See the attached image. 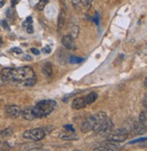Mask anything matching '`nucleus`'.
Instances as JSON below:
<instances>
[{
    "mask_svg": "<svg viewBox=\"0 0 147 151\" xmlns=\"http://www.w3.org/2000/svg\"><path fill=\"white\" fill-rule=\"evenodd\" d=\"M35 72L30 66H23L19 68H4L1 71V78L5 81H12L24 82L29 78L35 77Z\"/></svg>",
    "mask_w": 147,
    "mask_h": 151,
    "instance_id": "nucleus-1",
    "label": "nucleus"
},
{
    "mask_svg": "<svg viewBox=\"0 0 147 151\" xmlns=\"http://www.w3.org/2000/svg\"><path fill=\"white\" fill-rule=\"evenodd\" d=\"M107 119H108L107 115H106L104 111L93 114L83 121L82 125H81V130L84 133H86V132H89L92 130L96 132Z\"/></svg>",
    "mask_w": 147,
    "mask_h": 151,
    "instance_id": "nucleus-2",
    "label": "nucleus"
},
{
    "mask_svg": "<svg viewBox=\"0 0 147 151\" xmlns=\"http://www.w3.org/2000/svg\"><path fill=\"white\" fill-rule=\"evenodd\" d=\"M56 107V101L54 100H43L37 102L34 107H32L35 119L45 118L50 115Z\"/></svg>",
    "mask_w": 147,
    "mask_h": 151,
    "instance_id": "nucleus-3",
    "label": "nucleus"
},
{
    "mask_svg": "<svg viewBox=\"0 0 147 151\" xmlns=\"http://www.w3.org/2000/svg\"><path fill=\"white\" fill-rule=\"evenodd\" d=\"M51 130L48 128H35L32 129H28L23 133V137L26 139L34 141H39L45 139V137L50 133Z\"/></svg>",
    "mask_w": 147,
    "mask_h": 151,
    "instance_id": "nucleus-4",
    "label": "nucleus"
},
{
    "mask_svg": "<svg viewBox=\"0 0 147 151\" xmlns=\"http://www.w3.org/2000/svg\"><path fill=\"white\" fill-rule=\"evenodd\" d=\"M127 138H128V131L125 129H118L114 131L112 130L106 136V140L115 142V143H120L126 140Z\"/></svg>",
    "mask_w": 147,
    "mask_h": 151,
    "instance_id": "nucleus-5",
    "label": "nucleus"
},
{
    "mask_svg": "<svg viewBox=\"0 0 147 151\" xmlns=\"http://www.w3.org/2000/svg\"><path fill=\"white\" fill-rule=\"evenodd\" d=\"M6 113L8 117L12 118V119H17L21 115V109L17 105L15 104H10V105H7L5 108Z\"/></svg>",
    "mask_w": 147,
    "mask_h": 151,
    "instance_id": "nucleus-6",
    "label": "nucleus"
},
{
    "mask_svg": "<svg viewBox=\"0 0 147 151\" xmlns=\"http://www.w3.org/2000/svg\"><path fill=\"white\" fill-rule=\"evenodd\" d=\"M113 129H114V122L112 121V119H107L104 122V124L101 126V128L96 131V133L106 137L113 130Z\"/></svg>",
    "mask_w": 147,
    "mask_h": 151,
    "instance_id": "nucleus-7",
    "label": "nucleus"
},
{
    "mask_svg": "<svg viewBox=\"0 0 147 151\" xmlns=\"http://www.w3.org/2000/svg\"><path fill=\"white\" fill-rule=\"evenodd\" d=\"M62 45L68 50H75L76 49V45H75V40L74 38L67 35H64L62 37Z\"/></svg>",
    "mask_w": 147,
    "mask_h": 151,
    "instance_id": "nucleus-8",
    "label": "nucleus"
},
{
    "mask_svg": "<svg viewBox=\"0 0 147 151\" xmlns=\"http://www.w3.org/2000/svg\"><path fill=\"white\" fill-rule=\"evenodd\" d=\"M119 145H117V143L115 142H111L108 141L106 144L97 147L93 149V151H117L119 149Z\"/></svg>",
    "mask_w": 147,
    "mask_h": 151,
    "instance_id": "nucleus-9",
    "label": "nucleus"
},
{
    "mask_svg": "<svg viewBox=\"0 0 147 151\" xmlns=\"http://www.w3.org/2000/svg\"><path fill=\"white\" fill-rule=\"evenodd\" d=\"M59 138L63 140H77L79 139V137L77 134H75V132H72V131H65L62 134H60Z\"/></svg>",
    "mask_w": 147,
    "mask_h": 151,
    "instance_id": "nucleus-10",
    "label": "nucleus"
},
{
    "mask_svg": "<svg viewBox=\"0 0 147 151\" xmlns=\"http://www.w3.org/2000/svg\"><path fill=\"white\" fill-rule=\"evenodd\" d=\"M21 114H22V117L25 120H34V119H35V117L34 115L32 107H26V108H25L23 111H21Z\"/></svg>",
    "mask_w": 147,
    "mask_h": 151,
    "instance_id": "nucleus-11",
    "label": "nucleus"
},
{
    "mask_svg": "<svg viewBox=\"0 0 147 151\" xmlns=\"http://www.w3.org/2000/svg\"><path fill=\"white\" fill-rule=\"evenodd\" d=\"M86 105L85 103V97H78V98H75L73 102H72V108L74 109H81L83 108H85Z\"/></svg>",
    "mask_w": 147,
    "mask_h": 151,
    "instance_id": "nucleus-12",
    "label": "nucleus"
},
{
    "mask_svg": "<svg viewBox=\"0 0 147 151\" xmlns=\"http://www.w3.org/2000/svg\"><path fill=\"white\" fill-rule=\"evenodd\" d=\"M145 128H146V126H144L143 124H142V123H140L139 121L135 122V124H133V132L135 133V135H140L143 132H144Z\"/></svg>",
    "mask_w": 147,
    "mask_h": 151,
    "instance_id": "nucleus-13",
    "label": "nucleus"
},
{
    "mask_svg": "<svg viewBox=\"0 0 147 151\" xmlns=\"http://www.w3.org/2000/svg\"><path fill=\"white\" fill-rule=\"evenodd\" d=\"M42 73L46 76L50 77L53 74V66L50 63H46L42 67Z\"/></svg>",
    "mask_w": 147,
    "mask_h": 151,
    "instance_id": "nucleus-14",
    "label": "nucleus"
},
{
    "mask_svg": "<svg viewBox=\"0 0 147 151\" xmlns=\"http://www.w3.org/2000/svg\"><path fill=\"white\" fill-rule=\"evenodd\" d=\"M97 97H98V95H97L96 92H93H93H90L88 95H86L85 97L86 105H89V104L93 103V102H95V101H96Z\"/></svg>",
    "mask_w": 147,
    "mask_h": 151,
    "instance_id": "nucleus-15",
    "label": "nucleus"
},
{
    "mask_svg": "<svg viewBox=\"0 0 147 151\" xmlns=\"http://www.w3.org/2000/svg\"><path fill=\"white\" fill-rule=\"evenodd\" d=\"M48 2H49V0H39L35 6L36 9L38 11H43L44 8L46 7V6L48 4Z\"/></svg>",
    "mask_w": 147,
    "mask_h": 151,
    "instance_id": "nucleus-16",
    "label": "nucleus"
},
{
    "mask_svg": "<svg viewBox=\"0 0 147 151\" xmlns=\"http://www.w3.org/2000/svg\"><path fill=\"white\" fill-rule=\"evenodd\" d=\"M64 14L63 12H61L59 14V17H58V31H61V29L63 28L64 26Z\"/></svg>",
    "mask_w": 147,
    "mask_h": 151,
    "instance_id": "nucleus-17",
    "label": "nucleus"
},
{
    "mask_svg": "<svg viewBox=\"0 0 147 151\" xmlns=\"http://www.w3.org/2000/svg\"><path fill=\"white\" fill-rule=\"evenodd\" d=\"M23 83H24L25 86H34L36 83V77L35 76L33 78H29L26 81H25Z\"/></svg>",
    "mask_w": 147,
    "mask_h": 151,
    "instance_id": "nucleus-18",
    "label": "nucleus"
},
{
    "mask_svg": "<svg viewBox=\"0 0 147 151\" xmlns=\"http://www.w3.org/2000/svg\"><path fill=\"white\" fill-rule=\"evenodd\" d=\"M78 34H79V27L77 24H74L72 26V31H71V34L69 35H71L75 39L78 36Z\"/></svg>",
    "mask_w": 147,
    "mask_h": 151,
    "instance_id": "nucleus-19",
    "label": "nucleus"
},
{
    "mask_svg": "<svg viewBox=\"0 0 147 151\" xmlns=\"http://www.w3.org/2000/svg\"><path fill=\"white\" fill-rule=\"evenodd\" d=\"M84 60H85L84 58H79V57H76L75 55H72L69 58V63H80L84 62Z\"/></svg>",
    "mask_w": 147,
    "mask_h": 151,
    "instance_id": "nucleus-20",
    "label": "nucleus"
},
{
    "mask_svg": "<svg viewBox=\"0 0 147 151\" xmlns=\"http://www.w3.org/2000/svg\"><path fill=\"white\" fill-rule=\"evenodd\" d=\"M146 119H147V116H146V112L145 111H142L139 115V122L143 124L144 126H146Z\"/></svg>",
    "mask_w": 147,
    "mask_h": 151,
    "instance_id": "nucleus-21",
    "label": "nucleus"
},
{
    "mask_svg": "<svg viewBox=\"0 0 147 151\" xmlns=\"http://www.w3.org/2000/svg\"><path fill=\"white\" fill-rule=\"evenodd\" d=\"M80 3H81L85 7L89 8V7L92 6L93 0H80Z\"/></svg>",
    "mask_w": 147,
    "mask_h": 151,
    "instance_id": "nucleus-22",
    "label": "nucleus"
},
{
    "mask_svg": "<svg viewBox=\"0 0 147 151\" xmlns=\"http://www.w3.org/2000/svg\"><path fill=\"white\" fill-rule=\"evenodd\" d=\"M0 24H1V26L3 27L5 30H7V31L10 30V27H9V25H8V24H7V22L6 20H1V21H0Z\"/></svg>",
    "mask_w": 147,
    "mask_h": 151,
    "instance_id": "nucleus-23",
    "label": "nucleus"
},
{
    "mask_svg": "<svg viewBox=\"0 0 147 151\" xmlns=\"http://www.w3.org/2000/svg\"><path fill=\"white\" fill-rule=\"evenodd\" d=\"M32 22H33V19H32V17H28V18L25 19V21L23 23V26L24 27H26L28 24H32Z\"/></svg>",
    "mask_w": 147,
    "mask_h": 151,
    "instance_id": "nucleus-24",
    "label": "nucleus"
},
{
    "mask_svg": "<svg viewBox=\"0 0 147 151\" xmlns=\"http://www.w3.org/2000/svg\"><path fill=\"white\" fill-rule=\"evenodd\" d=\"M10 51L13 52H15V53H17V54H21V53H23L22 49L19 48V47H13Z\"/></svg>",
    "mask_w": 147,
    "mask_h": 151,
    "instance_id": "nucleus-25",
    "label": "nucleus"
},
{
    "mask_svg": "<svg viewBox=\"0 0 147 151\" xmlns=\"http://www.w3.org/2000/svg\"><path fill=\"white\" fill-rule=\"evenodd\" d=\"M25 28H26V32H28V34H33L34 33V26H33L32 24H28V26L25 27Z\"/></svg>",
    "mask_w": 147,
    "mask_h": 151,
    "instance_id": "nucleus-26",
    "label": "nucleus"
},
{
    "mask_svg": "<svg viewBox=\"0 0 147 151\" xmlns=\"http://www.w3.org/2000/svg\"><path fill=\"white\" fill-rule=\"evenodd\" d=\"M64 129H65L66 131H72V132H75V129H74L73 125H65V126H64Z\"/></svg>",
    "mask_w": 147,
    "mask_h": 151,
    "instance_id": "nucleus-27",
    "label": "nucleus"
},
{
    "mask_svg": "<svg viewBox=\"0 0 147 151\" xmlns=\"http://www.w3.org/2000/svg\"><path fill=\"white\" fill-rule=\"evenodd\" d=\"M71 1H72V4L75 9L79 8V6H80V4H81L80 3V0H71Z\"/></svg>",
    "mask_w": 147,
    "mask_h": 151,
    "instance_id": "nucleus-28",
    "label": "nucleus"
},
{
    "mask_svg": "<svg viewBox=\"0 0 147 151\" xmlns=\"http://www.w3.org/2000/svg\"><path fill=\"white\" fill-rule=\"evenodd\" d=\"M6 15H7V17H10V18H11V17H13V11L11 10V8H7V9Z\"/></svg>",
    "mask_w": 147,
    "mask_h": 151,
    "instance_id": "nucleus-29",
    "label": "nucleus"
},
{
    "mask_svg": "<svg viewBox=\"0 0 147 151\" xmlns=\"http://www.w3.org/2000/svg\"><path fill=\"white\" fill-rule=\"evenodd\" d=\"M42 52H45V53H49L50 52H51V48H50V46H45V47H43V49H42Z\"/></svg>",
    "mask_w": 147,
    "mask_h": 151,
    "instance_id": "nucleus-30",
    "label": "nucleus"
},
{
    "mask_svg": "<svg viewBox=\"0 0 147 151\" xmlns=\"http://www.w3.org/2000/svg\"><path fill=\"white\" fill-rule=\"evenodd\" d=\"M146 140V138H143V139H136V140H133L132 142H129V144H133V143H137V142H140V141H145Z\"/></svg>",
    "mask_w": 147,
    "mask_h": 151,
    "instance_id": "nucleus-31",
    "label": "nucleus"
},
{
    "mask_svg": "<svg viewBox=\"0 0 147 151\" xmlns=\"http://www.w3.org/2000/svg\"><path fill=\"white\" fill-rule=\"evenodd\" d=\"M31 52L34 53V54H36V55H37V54H39V51L37 50V49H35V48H31Z\"/></svg>",
    "mask_w": 147,
    "mask_h": 151,
    "instance_id": "nucleus-32",
    "label": "nucleus"
},
{
    "mask_svg": "<svg viewBox=\"0 0 147 151\" xmlns=\"http://www.w3.org/2000/svg\"><path fill=\"white\" fill-rule=\"evenodd\" d=\"M5 3H6V1H5V0H2V1H0V8H1L2 6H4Z\"/></svg>",
    "mask_w": 147,
    "mask_h": 151,
    "instance_id": "nucleus-33",
    "label": "nucleus"
},
{
    "mask_svg": "<svg viewBox=\"0 0 147 151\" xmlns=\"http://www.w3.org/2000/svg\"><path fill=\"white\" fill-rule=\"evenodd\" d=\"M24 59H25V60H31L32 58H31L30 56H28V55H25V56L24 57Z\"/></svg>",
    "mask_w": 147,
    "mask_h": 151,
    "instance_id": "nucleus-34",
    "label": "nucleus"
},
{
    "mask_svg": "<svg viewBox=\"0 0 147 151\" xmlns=\"http://www.w3.org/2000/svg\"><path fill=\"white\" fill-rule=\"evenodd\" d=\"M28 151H39V150L36 149V148H34V149H30V150H28Z\"/></svg>",
    "mask_w": 147,
    "mask_h": 151,
    "instance_id": "nucleus-35",
    "label": "nucleus"
},
{
    "mask_svg": "<svg viewBox=\"0 0 147 151\" xmlns=\"http://www.w3.org/2000/svg\"><path fill=\"white\" fill-rule=\"evenodd\" d=\"M2 43H3V41H2V38L0 37V44H2Z\"/></svg>",
    "mask_w": 147,
    "mask_h": 151,
    "instance_id": "nucleus-36",
    "label": "nucleus"
},
{
    "mask_svg": "<svg viewBox=\"0 0 147 151\" xmlns=\"http://www.w3.org/2000/svg\"><path fill=\"white\" fill-rule=\"evenodd\" d=\"M144 86H145V87H146V79H145V80H144Z\"/></svg>",
    "mask_w": 147,
    "mask_h": 151,
    "instance_id": "nucleus-37",
    "label": "nucleus"
},
{
    "mask_svg": "<svg viewBox=\"0 0 147 151\" xmlns=\"http://www.w3.org/2000/svg\"><path fill=\"white\" fill-rule=\"evenodd\" d=\"M73 151H81V150H78V149H75V150H73Z\"/></svg>",
    "mask_w": 147,
    "mask_h": 151,
    "instance_id": "nucleus-38",
    "label": "nucleus"
},
{
    "mask_svg": "<svg viewBox=\"0 0 147 151\" xmlns=\"http://www.w3.org/2000/svg\"><path fill=\"white\" fill-rule=\"evenodd\" d=\"M0 143H1V142H0Z\"/></svg>",
    "mask_w": 147,
    "mask_h": 151,
    "instance_id": "nucleus-39",
    "label": "nucleus"
},
{
    "mask_svg": "<svg viewBox=\"0 0 147 151\" xmlns=\"http://www.w3.org/2000/svg\"><path fill=\"white\" fill-rule=\"evenodd\" d=\"M18 1H19V0H18Z\"/></svg>",
    "mask_w": 147,
    "mask_h": 151,
    "instance_id": "nucleus-40",
    "label": "nucleus"
}]
</instances>
